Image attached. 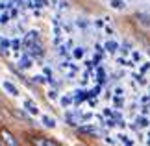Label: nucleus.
I'll list each match as a JSON object with an SVG mask.
<instances>
[{
  "mask_svg": "<svg viewBox=\"0 0 150 146\" xmlns=\"http://www.w3.org/2000/svg\"><path fill=\"white\" fill-rule=\"evenodd\" d=\"M80 131H83V133H96L95 128H80Z\"/></svg>",
  "mask_w": 150,
  "mask_h": 146,
  "instance_id": "obj_9",
  "label": "nucleus"
},
{
  "mask_svg": "<svg viewBox=\"0 0 150 146\" xmlns=\"http://www.w3.org/2000/svg\"><path fill=\"white\" fill-rule=\"evenodd\" d=\"M32 144L33 146H59L57 142H54L52 139L48 137H33L32 139Z\"/></svg>",
  "mask_w": 150,
  "mask_h": 146,
  "instance_id": "obj_1",
  "label": "nucleus"
},
{
  "mask_svg": "<svg viewBox=\"0 0 150 146\" xmlns=\"http://www.w3.org/2000/svg\"><path fill=\"white\" fill-rule=\"evenodd\" d=\"M106 48L109 52H115V50H117V43H115V41H108V43H106Z\"/></svg>",
  "mask_w": 150,
  "mask_h": 146,
  "instance_id": "obj_7",
  "label": "nucleus"
},
{
  "mask_svg": "<svg viewBox=\"0 0 150 146\" xmlns=\"http://www.w3.org/2000/svg\"><path fill=\"white\" fill-rule=\"evenodd\" d=\"M61 104H63V106H69V104H71V98H69V96L61 98Z\"/></svg>",
  "mask_w": 150,
  "mask_h": 146,
  "instance_id": "obj_12",
  "label": "nucleus"
},
{
  "mask_svg": "<svg viewBox=\"0 0 150 146\" xmlns=\"http://www.w3.org/2000/svg\"><path fill=\"white\" fill-rule=\"evenodd\" d=\"M24 106H26V109H28V111H30V113H32V115H37V111H39V109L35 107V104H33V102H30V100H28V102L24 104Z\"/></svg>",
  "mask_w": 150,
  "mask_h": 146,
  "instance_id": "obj_4",
  "label": "nucleus"
},
{
  "mask_svg": "<svg viewBox=\"0 0 150 146\" xmlns=\"http://www.w3.org/2000/svg\"><path fill=\"white\" fill-rule=\"evenodd\" d=\"M43 124H45V126H48V128H54V126H56V122L52 120L50 116H43Z\"/></svg>",
  "mask_w": 150,
  "mask_h": 146,
  "instance_id": "obj_5",
  "label": "nucleus"
},
{
  "mask_svg": "<svg viewBox=\"0 0 150 146\" xmlns=\"http://www.w3.org/2000/svg\"><path fill=\"white\" fill-rule=\"evenodd\" d=\"M0 135H2V139L6 141V144H8V146H19V144H17V141H15V137L11 135L8 130H2V131H0Z\"/></svg>",
  "mask_w": 150,
  "mask_h": 146,
  "instance_id": "obj_2",
  "label": "nucleus"
},
{
  "mask_svg": "<svg viewBox=\"0 0 150 146\" xmlns=\"http://www.w3.org/2000/svg\"><path fill=\"white\" fill-rule=\"evenodd\" d=\"M4 89L9 92V95H13V96H17L19 95V91H17V87L13 85V83H9V81H4Z\"/></svg>",
  "mask_w": 150,
  "mask_h": 146,
  "instance_id": "obj_3",
  "label": "nucleus"
},
{
  "mask_svg": "<svg viewBox=\"0 0 150 146\" xmlns=\"http://www.w3.org/2000/svg\"><path fill=\"white\" fill-rule=\"evenodd\" d=\"M83 56V48H76L74 50V57H82Z\"/></svg>",
  "mask_w": 150,
  "mask_h": 146,
  "instance_id": "obj_10",
  "label": "nucleus"
},
{
  "mask_svg": "<svg viewBox=\"0 0 150 146\" xmlns=\"http://www.w3.org/2000/svg\"><path fill=\"white\" fill-rule=\"evenodd\" d=\"M13 113H15L17 116H21V118H24V120H28V116H26L24 113H22V111H13Z\"/></svg>",
  "mask_w": 150,
  "mask_h": 146,
  "instance_id": "obj_11",
  "label": "nucleus"
},
{
  "mask_svg": "<svg viewBox=\"0 0 150 146\" xmlns=\"http://www.w3.org/2000/svg\"><path fill=\"white\" fill-rule=\"evenodd\" d=\"M35 2H37L39 6H47V0H35Z\"/></svg>",
  "mask_w": 150,
  "mask_h": 146,
  "instance_id": "obj_14",
  "label": "nucleus"
},
{
  "mask_svg": "<svg viewBox=\"0 0 150 146\" xmlns=\"http://www.w3.org/2000/svg\"><path fill=\"white\" fill-rule=\"evenodd\" d=\"M21 67H22V68L30 67V59H28V57H22V59H21Z\"/></svg>",
  "mask_w": 150,
  "mask_h": 146,
  "instance_id": "obj_8",
  "label": "nucleus"
},
{
  "mask_svg": "<svg viewBox=\"0 0 150 146\" xmlns=\"http://www.w3.org/2000/svg\"><path fill=\"white\" fill-rule=\"evenodd\" d=\"M8 20H9V17H8V15H2V17H0V22H2V24H6Z\"/></svg>",
  "mask_w": 150,
  "mask_h": 146,
  "instance_id": "obj_13",
  "label": "nucleus"
},
{
  "mask_svg": "<svg viewBox=\"0 0 150 146\" xmlns=\"http://www.w3.org/2000/svg\"><path fill=\"white\" fill-rule=\"evenodd\" d=\"M111 6H113L115 9H122L124 8V2H122V0H111Z\"/></svg>",
  "mask_w": 150,
  "mask_h": 146,
  "instance_id": "obj_6",
  "label": "nucleus"
}]
</instances>
